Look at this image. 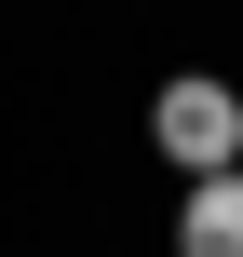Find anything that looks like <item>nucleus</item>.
Wrapping results in <instances>:
<instances>
[{
    "label": "nucleus",
    "instance_id": "1",
    "mask_svg": "<svg viewBox=\"0 0 243 257\" xmlns=\"http://www.w3.org/2000/svg\"><path fill=\"white\" fill-rule=\"evenodd\" d=\"M149 136H162V163L203 190V176H243V95L216 68H189V81H162L149 95Z\"/></svg>",
    "mask_w": 243,
    "mask_h": 257
},
{
    "label": "nucleus",
    "instance_id": "2",
    "mask_svg": "<svg viewBox=\"0 0 243 257\" xmlns=\"http://www.w3.org/2000/svg\"><path fill=\"white\" fill-rule=\"evenodd\" d=\"M176 257H243V176H203L176 203Z\"/></svg>",
    "mask_w": 243,
    "mask_h": 257
}]
</instances>
